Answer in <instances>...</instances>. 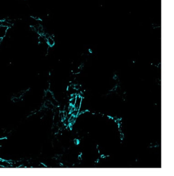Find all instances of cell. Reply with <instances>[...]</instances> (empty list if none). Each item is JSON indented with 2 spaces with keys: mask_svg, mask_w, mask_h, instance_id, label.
<instances>
[{
  "mask_svg": "<svg viewBox=\"0 0 174 176\" xmlns=\"http://www.w3.org/2000/svg\"><path fill=\"white\" fill-rule=\"evenodd\" d=\"M9 28L6 26L0 25V41L5 37L7 34Z\"/></svg>",
  "mask_w": 174,
  "mask_h": 176,
  "instance_id": "1",
  "label": "cell"
},
{
  "mask_svg": "<svg viewBox=\"0 0 174 176\" xmlns=\"http://www.w3.org/2000/svg\"><path fill=\"white\" fill-rule=\"evenodd\" d=\"M82 96H81L80 95H77L76 100V102L74 106L76 110L79 111V110L80 109V107H81V105L82 104Z\"/></svg>",
  "mask_w": 174,
  "mask_h": 176,
  "instance_id": "2",
  "label": "cell"
},
{
  "mask_svg": "<svg viewBox=\"0 0 174 176\" xmlns=\"http://www.w3.org/2000/svg\"><path fill=\"white\" fill-rule=\"evenodd\" d=\"M46 42L49 47H53L55 45V43L54 39L51 36H50L47 39H46Z\"/></svg>",
  "mask_w": 174,
  "mask_h": 176,
  "instance_id": "3",
  "label": "cell"
},
{
  "mask_svg": "<svg viewBox=\"0 0 174 176\" xmlns=\"http://www.w3.org/2000/svg\"><path fill=\"white\" fill-rule=\"evenodd\" d=\"M74 142H75V144H78L79 143V140H78V139H75V140H74Z\"/></svg>",
  "mask_w": 174,
  "mask_h": 176,
  "instance_id": "4",
  "label": "cell"
},
{
  "mask_svg": "<svg viewBox=\"0 0 174 176\" xmlns=\"http://www.w3.org/2000/svg\"><path fill=\"white\" fill-rule=\"evenodd\" d=\"M82 159V158H81V156H78V160H81Z\"/></svg>",
  "mask_w": 174,
  "mask_h": 176,
  "instance_id": "5",
  "label": "cell"
}]
</instances>
